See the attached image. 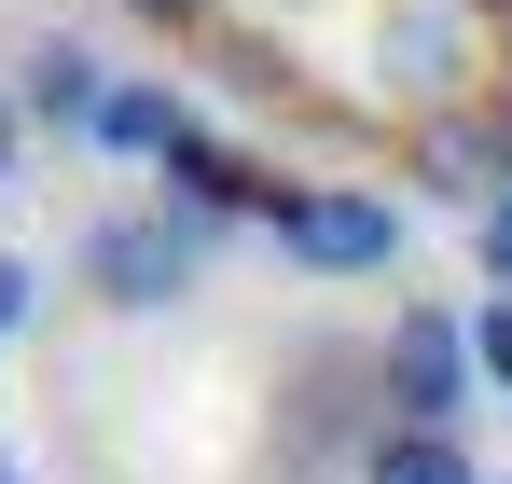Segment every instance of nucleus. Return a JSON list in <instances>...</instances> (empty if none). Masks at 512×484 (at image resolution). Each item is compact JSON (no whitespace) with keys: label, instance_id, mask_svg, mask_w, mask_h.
Returning <instances> with one entry per match:
<instances>
[{"label":"nucleus","instance_id":"nucleus-1","mask_svg":"<svg viewBox=\"0 0 512 484\" xmlns=\"http://www.w3.org/2000/svg\"><path fill=\"white\" fill-rule=\"evenodd\" d=\"M208 249H222V222H194V208H111V222H84V291L111 305V319H167L180 291L208 277Z\"/></svg>","mask_w":512,"mask_h":484},{"label":"nucleus","instance_id":"nucleus-2","mask_svg":"<svg viewBox=\"0 0 512 484\" xmlns=\"http://www.w3.org/2000/svg\"><path fill=\"white\" fill-rule=\"evenodd\" d=\"M263 236L291 249L305 277H374V263L402 249V208H388L374 180H305V194H277V208H263Z\"/></svg>","mask_w":512,"mask_h":484},{"label":"nucleus","instance_id":"nucleus-3","mask_svg":"<svg viewBox=\"0 0 512 484\" xmlns=\"http://www.w3.org/2000/svg\"><path fill=\"white\" fill-rule=\"evenodd\" d=\"M374 388L402 429H457L471 415V319H443V305H402L388 346H374Z\"/></svg>","mask_w":512,"mask_h":484},{"label":"nucleus","instance_id":"nucleus-4","mask_svg":"<svg viewBox=\"0 0 512 484\" xmlns=\"http://www.w3.org/2000/svg\"><path fill=\"white\" fill-rule=\"evenodd\" d=\"M374 70H402V97H457V70H485V14L471 0H388L374 14Z\"/></svg>","mask_w":512,"mask_h":484},{"label":"nucleus","instance_id":"nucleus-5","mask_svg":"<svg viewBox=\"0 0 512 484\" xmlns=\"http://www.w3.org/2000/svg\"><path fill=\"white\" fill-rule=\"evenodd\" d=\"M111 83H125V70H111L97 42H70V28L14 56V97H28V125H56V139H97V111H111Z\"/></svg>","mask_w":512,"mask_h":484},{"label":"nucleus","instance_id":"nucleus-6","mask_svg":"<svg viewBox=\"0 0 512 484\" xmlns=\"http://www.w3.org/2000/svg\"><path fill=\"white\" fill-rule=\"evenodd\" d=\"M416 180L443 194V208H471V222H485V208L512 194V166H499V125H485V111H429V125H416Z\"/></svg>","mask_w":512,"mask_h":484},{"label":"nucleus","instance_id":"nucleus-7","mask_svg":"<svg viewBox=\"0 0 512 484\" xmlns=\"http://www.w3.org/2000/svg\"><path fill=\"white\" fill-rule=\"evenodd\" d=\"M180 139H194V111H180V83H153V70H125V83H111V111H97V139H84V153H125V166H167Z\"/></svg>","mask_w":512,"mask_h":484},{"label":"nucleus","instance_id":"nucleus-8","mask_svg":"<svg viewBox=\"0 0 512 484\" xmlns=\"http://www.w3.org/2000/svg\"><path fill=\"white\" fill-rule=\"evenodd\" d=\"M360 484H485V471H471L457 429H402V415H388V429L360 443Z\"/></svg>","mask_w":512,"mask_h":484},{"label":"nucleus","instance_id":"nucleus-9","mask_svg":"<svg viewBox=\"0 0 512 484\" xmlns=\"http://www.w3.org/2000/svg\"><path fill=\"white\" fill-rule=\"evenodd\" d=\"M471 374H499V388H512V291L471 305Z\"/></svg>","mask_w":512,"mask_h":484},{"label":"nucleus","instance_id":"nucleus-10","mask_svg":"<svg viewBox=\"0 0 512 484\" xmlns=\"http://www.w3.org/2000/svg\"><path fill=\"white\" fill-rule=\"evenodd\" d=\"M28 319H42V263H28V249H0V346H14Z\"/></svg>","mask_w":512,"mask_h":484},{"label":"nucleus","instance_id":"nucleus-11","mask_svg":"<svg viewBox=\"0 0 512 484\" xmlns=\"http://www.w3.org/2000/svg\"><path fill=\"white\" fill-rule=\"evenodd\" d=\"M471 249H485V277H499V291H512V194H499V208H485V222H471Z\"/></svg>","mask_w":512,"mask_h":484},{"label":"nucleus","instance_id":"nucleus-12","mask_svg":"<svg viewBox=\"0 0 512 484\" xmlns=\"http://www.w3.org/2000/svg\"><path fill=\"white\" fill-rule=\"evenodd\" d=\"M14 166H28V97L0 83V194H14Z\"/></svg>","mask_w":512,"mask_h":484},{"label":"nucleus","instance_id":"nucleus-13","mask_svg":"<svg viewBox=\"0 0 512 484\" xmlns=\"http://www.w3.org/2000/svg\"><path fill=\"white\" fill-rule=\"evenodd\" d=\"M111 14H153V28H194L208 0H111Z\"/></svg>","mask_w":512,"mask_h":484},{"label":"nucleus","instance_id":"nucleus-14","mask_svg":"<svg viewBox=\"0 0 512 484\" xmlns=\"http://www.w3.org/2000/svg\"><path fill=\"white\" fill-rule=\"evenodd\" d=\"M499 166H512V125H499Z\"/></svg>","mask_w":512,"mask_h":484},{"label":"nucleus","instance_id":"nucleus-15","mask_svg":"<svg viewBox=\"0 0 512 484\" xmlns=\"http://www.w3.org/2000/svg\"><path fill=\"white\" fill-rule=\"evenodd\" d=\"M0 484H14V457H0Z\"/></svg>","mask_w":512,"mask_h":484}]
</instances>
